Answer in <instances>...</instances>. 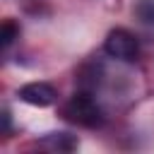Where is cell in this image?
Here are the masks:
<instances>
[{"mask_svg": "<svg viewBox=\"0 0 154 154\" xmlns=\"http://www.w3.org/2000/svg\"><path fill=\"white\" fill-rule=\"evenodd\" d=\"M63 118L75 125H82V128H99L103 123V111L99 108V103L89 94L77 91L63 106Z\"/></svg>", "mask_w": 154, "mask_h": 154, "instance_id": "1", "label": "cell"}, {"mask_svg": "<svg viewBox=\"0 0 154 154\" xmlns=\"http://www.w3.org/2000/svg\"><path fill=\"white\" fill-rule=\"evenodd\" d=\"M103 51L116 58V60H135L137 53H140V43L135 38V34H130L128 29H111L106 41H103Z\"/></svg>", "mask_w": 154, "mask_h": 154, "instance_id": "2", "label": "cell"}, {"mask_svg": "<svg viewBox=\"0 0 154 154\" xmlns=\"http://www.w3.org/2000/svg\"><path fill=\"white\" fill-rule=\"evenodd\" d=\"M17 96H19L24 103H31V106H38V108L51 106V103H55V99H58L55 89H53L51 84H46V82H29V84H24V87L17 91Z\"/></svg>", "mask_w": 154, "mask_h": 154, "instance_id": "3", "label": "cell"}, {"mask_svg": "<svg viewBox=\"0 0 154 154\" xmlns=\"http://www.w3.org/2000/svg\"><path fill=\"white\" fill-rule=\"evenodd\" d=\"M38 147H46L51 152H72L77 149V140L67 132H51L38 142Z\"/></svg>", "mask_w": 154, "mask_h": 154, "instance_id": "4", "label": "cell"}, {"mask_svg": "<svg viewBox=\"0 0 154 154\" xmlns=\"http://www.w3.org/2000/svg\"><path fill=\"white\" fill-rule=\"evenodd\" d=\"M132 10L137 19H142L144 24H154V0H137Z\"/></svg>", "mask_w": 154, "mask_h": 154, "instance_id": "5", "label": "cell"}, {"mask_svg": "<svg viewBox=\"0 0 154 154\" xmlns=\"http://www.w3.org/2000/svg\"><path fill=\"white\" fill-rule=\"evenodd\" d=\"M17 36H19V26H17V22H14V19H5L2 26H0V43H2V46H10Z\"/></svg>", "mask_w": 154, "mask_h": 154, "instance_id": "6", "label": "cell"}, {"mask_svg": "<svg viewBox=\"0 0 154 154\" xmlns=\"http://www.w3.org/2000/svg\"><path fill=\"white\" fill-rule=\"evenodd\" d=\"M10 128H12V120H10V111L5 108V111H2V132L10 135Z\"/></svg>", "mask_w": 154, "mask_h": 154, "instance_id": "7", "label": "cell"}]
</instances>
